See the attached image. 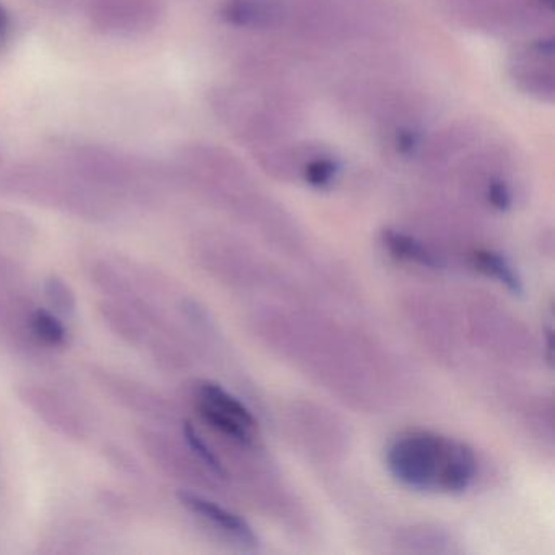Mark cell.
I'll use <instances>...</instances> for the list:
<instances>
[{"instance_id":"obj_7","label":"cell","mask_w":555,"mask_h":555,"mask_svg":"<svg viewBox=\"0 0 555 555\" xmlns=\"http://www.w3.org/2000/svg\"><path fill=\"white\" fill-rule=\"evenodd\" d=\"M197 408H199V414L203 415L207 424L212 425L217 430L222 431L227 437L233 438L238 443L251 447L253 430L255 428L248 427L238 418L232 417V415L225 414V412L217 411V409L210 408V405L204 404V402H199Z\"/></svg>"},{"instance_id":"obj_10","label":"cell","mask_w":555,"mask_h":555,"mask_svg":"<svg viewBox=\"0 0 555 555\" xmlns=\"http://www.w3.org/2000/svg\"><path fill=\"white\" fill-rule=\"evenodd\" d=\"M337 175L336 162L330 160V158H323V160H314L305 168V180L314 188H324L334 180Z\"/></svg>"},{"instance_id":"obj_5","label":"cell","mask_w":555,"mask_h":555,"mask_svg":"<svg viewBox=\"0 0 555 555\" xmlns=\"http://www.w3.org/2000/svg\"><path fill=\"white\" fill-rule=\"evenodd\" d=\"M197 396H199V402H204V404L210 405V408L217 409V411L225 412V414L238 418L248 427H256V418L251 411L242 401H238L235 396L230 395L222 386L217 385V383H199Z\"/></svg>"},{"instance_id":"obj_2","label":"cell","mask_w":555,"mask_h":555,"mask_svg":"<svg viewBox=\"0 0 555 555\" xmlns=\"http://www.w3.org/2000/svg\"><path fill=\"white\" fill-rule=\"evenodd\" d=\"M178 499L190 512L196 513L201 518L212 522L214 526L222 529L223 532L232 535L236 541L242 542L243 545H248V547L253 548L259 544L258 535H256L251 526L242 516L217 505L212 500L204 499V496L196 495V493L184 492V490L178 493Z\"/></svg>"},{"instance_id":"obj_1","label":"cell","mask_w":555,"mask_h":555,"mask_svg":"<svg viewBox=\"0 0 555 555\" xmlns=\"http://www.w3.org/2000/svg\"><path fill=\"white\" fill-rule=\"evenodd\" d=\"M386 466L409 489L463 493L476 477L477 461L463 441L434 431L414 430L389 444Z\"/></svg>"},{"instance_id":"obj_9","label":"cell","mask_w":555,"mask_h":555,"mask_svg":"<svg viewBox=\"0 0 555 555\" xmlns=\"http://www.w3.org/2000/svg\"><path fill=\"white\" fill-rule=\"evenodd\" d=\"M183 435L188 447H190L191 450L196 453V456L199 457V460L203 461V463L206 464V466L209 467V469L212 470L216 476L225 479V467L222 466V463H220L219 457L214 454V451L207 447L206 441L199 437V434H197L196 428L193 427V424H190V422L184 424Z\"/></svg>"},{"instance_id":"obj_13","label":"cell","mask_w":555,"mask_h":555,"mask_svg":"<svg viewBox=\"0 0 555 555\" xmlns=\"http://www.w3.org/2000/svg\"><path fill=\"white\" fill-rule=\"evenodd\" d=\"M415 145H417V135L412 134V132H404L401 139H399V147H401V151L411 152Z\"/></svg>"},{"instance_id":"obj_8","label":"cell","mask_w":555,"mask_h":555,"mask_svg":"<svg viewBox=\"0 0 555 555\" xmlns=\"http://www.w3.org/2000/svg\"><path fill=\"white\" fill-rule=\"evenodd\" d=\"M31 330L38 339L51 346H61L67 336L63 321L48 310H37L31 314Z\"/></svg>"},{"instance_id":"obj_15","label":"cell","mask_w":555,"mask_h":555,"mask_svg":"<svg viewBox=\"0 0 555 555\" xmlns=\"http://www.w3.org/2000/svg\"><path fill=\"white\" fill-rule=\"evenodd\" d=\"M552 337H554V334H552L551 327H547V359L548 363L554 362V344H552Z\"/></svg>"},{"instance_id":"obj_4","label":"cell","mask_w":555,"mask_h":555,"mask_svg":"<svg viewBox=\"0 0 555 555\" xmlns=\"http://www.w3.org/2000/svg\"><path fill=\"white\" fill-rule=\"evenodd\" d=\"M382 238L386 248H388V251L391 253L395 258L415 262V264L435 269V271L444 268V262L441 261L440 256L435 255L434 251H430L427 246L422 245L414 236H409L405 235V233L388 229L383 230Z\"/></svg>"},{"instance_id":"obj_11","label":"cell","mask_w":555,"mask_h":555,"mask_svg":"<svg viewBox=\"0 0 555 555\" xmlns=\"http://www.w3.org/2000/svg\"><path fill=\"white\" fill-rule=\"evenodd\" d=\"M47 294L51 304H53V307H56L57 310L63 311V313L73 311V294H70L69 288H67V285L64 284L61 279L51 278L50 281L47 282Z\"/></svg>"},{"instance_id":"obj_6","label":"cell","mask_w":555,"mask_h":555,"mask_svg":"<svg viewBox=\"0 0 555 555\" xmlns=\"http://www.w3.org/2000/svg\"><path fill=\"white\" fill-rule=\"evenodd\" d=\"M473 262L480 272L492 275L516 297H522V294H525V287H522L518 272L499 253L480 249V251L474 253Z\"/></svg>"},{"instance_id":"obj_12","label":"cell","mask_w":555,"mask_h":555,"mask_svg":"<svg viewBox=\"0 0 555 555\" xmlns=\"http://www.w3.org/2000/svg\"><path fill=\"white\" fill-rule=\"evenodd\" d=\"M490 204L499 210H506L512 206V194L502 181H493L487 191Z\"/></svg>"},{"instance_id":"obj_14","label":"cell","mask_w":555,"mask_h":555,"mask_svg":"<svg viewBox=\"0 0 555 555\" xmlns=\"http://www.w3.org/2000/svg\"><path fill=\"white\" fill-rule=\"evenodd\" d=\"M9 27H11V17H9V12L5 11L4 5L0 4V41L4 40Z\"/></svg>"},{"instance_id":"obj_3","label":"cell","mask_w":555,"mask_h":555,"mask_svg":"<svg viewBox=\"0 0 555 555\" xmlns=\"http://www.w3.org/2000/svg\"><path fill=\"white\" fill-rule=\"evenodd\" d=\"M90 14L108 30H134L152 11L151 0H90Z\"/></svg>"}]
</instances>
